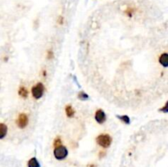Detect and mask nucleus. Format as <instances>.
Masks as SVG:
<instances>
[{"instance_id":"nucleus-1","label":"nucleus","mask_w":168,"mask_h":167,"mask_svg":"<svg viewBox=\"0 0 168 167\" xmlns=\"http://www.w3.org/2000/svg\"><path fill=\"white\" fill-rule=\"evenodd\" d=\"M96 142L100 147L108 148L112 143V138L109 134H100L96 138Z\"/></svg>"},{"instance_id":"nucleus-2","label":"nucleus","mask_w":168,"mask_h":167,"mask_svg":"<svg viewBox=\"0 0 168 167\" xmlns=\"http://www.w3.org/2000/svg\"><path fill=\"white\" fill-rule=\"evenodd\" d=\"M53 155H54L55 158L57 160H63L68 155V151L67 149V147L62 146V145H59L55 147L54 151H53Z\"/></svg>"},{"instance_id":"nucleus-3","label":"nucleus","mask_w":168,"mask_h":167,"mask_svg":"<svg viewBox=\"0 0 168 167\" xmlns=\"http://www.w3.org/2000/svg\"><path fill=\"white\" fill-rule=\"evenodd\" d=\"M44 92H45V86L43 85L42 83H38L37 84H35L31 89L32 96L35 99H40L43 96Z\"/></svg>"},{"instance_id":"nucleus-4","label":"nucleus","mask_w":168,"mask_h":167,"mask_svg":"<svg viewBox=\"0 0 168 167\" xmlns=\"http://www.w3.org/2000/svg\"><path fill=\"white\" fill-rule=\"evenodd\" d=\"M28 122H29V118L25 113L20 114L17 120H16V125L20 129H24L28 125Z\"/></svg>"},{"instance_id":"nucleus-5","label":"nucleus","mask_w":168,"mask_h":167,"mask_svg":"<svg viewBox=\"0 0 168 167\" xmlns=\"http://www.w3.org/2000/svg\"><path fill=\"white\" fill-rule=\"evenodd\" d=\"M94 118H95L96 121L99 123V124H103L106 120V114H105V112H104L103 110L99 109L95 113Z\"/></svg>"},{"instance_id":"nucleus-6","label":"nucleus","mask_w":168,"mask_h":167,"mask_svg":"<svg viewBox=\"0 0 168 167\" xmlns=\"http://www.w3.org/2000/svg\"><path fill=\"white\" fill-rule=\"evenodd\" d=\"M159 62L163 65L164 67L168 66V54L163 53L159 57Z\"/></svg>"},{"instance_id":"nucleus-7","label":"nucleus","mask_w":168,"mask_h":167,"mask_svg":"<svg viewBox=\"0 0 168 167\" xmlns=\"http://www.w3.org/2000/svg\"><path fill=\"white\" fill-rule=\"evenodd\" d=\"M8 133V127L5 124L0 123V139L3 138L7 135Z\"/></svg>"},{"instance_id":"nucleus-8","label":"nucleus","mask_w":168,"mask_h":167,"mask_svg":"<svg viewBox=\"0 0 168 167\" xmlns=\"http://www.w3.org/2000/svg\"><path fill=\"white\" fill-rule=\"evenodd\" d=\"M65 112H66V114L68 117H73L75 115V111L73 107L71 106V105H67L66 108H65Z\"/></svg>"},{"instance_id":"nucleus-9","label":"nucleus","mask_w":168,"mask_h":167,"mask_svg":"<svg viewBox=\"0 0 168 167\" xmlns=\"http://www.w3.org/2000/svg\"><path fill=\"white\" fill-rule=\"evenodd\" d=\"M27 165H28V167H40V162H38V160L35 157H33L30 160H29Z\"/></svg>"},{"instance_id":"nucleus-10","label":"nucleus","mask_w":168,"mask_h":167,"mask_svg":"<svg viewBox=\"0 0 168 167\" xmlns=\"http://www.w3.org/2000/svg\"><path fill=\"white\" fill-rule=\"evenodd\" d=\"M18 93H19V95H20L21 98H26L28 97V90H27L25 87H21V88H19Z\"/></svg>"},{"instance_id":"nucleus-11","label":"nucleus","mask_w":168,"mask_h":167,"mask_svg":"<svg viewBox=\"0 0 168 167\" xmlns=\"http://www.w3.org/2000/svg\"><path fill=\"white\" fill-rule=\"evenodd\" d=\"M78 98L80 100H82V101H86V100H88L89 99V95L88 94H86V93H84V92H80L79 94H78Z\"/></svg>"},{"instance_id":"nucleus-12","label":"nucleus","mask_w":168,"mask_h":167,"mask_svg":"<svg viewBox=\"0 0 168 167\" xmlns=\"http://www.w3.org/2000/svg\"><path fill=\"white\" fill-rule=\"evenodd\" d=\"M117 117L121 120H122L125 124H126V125H128L130 122V118H129L128 116H117Z\"/></svg>"},{"instance_id":"nucleus-13","label":"nucleus","mask_w":168,"mask_h":167,"mask_svg":"<svg viewBox=\"0 0 168 167\" xmlns=\"http://www.w3.org/2000/svg\"><path fill=\"white\" fill-rule=\"evenodd\" d=\"M61 142H62V141H61V138H60V137L56 138L54 140V142H53V145H54L55 147L59 146V145H61Z\"/></svg>"},{"instance_id":"nucleus-14","label":"nucleus","mask_w":168,"mask_h":167,"mask_svg":"<svg viewBox=\"0 0 168 167\" xmlns=\"http://www.w3.org/2000/svg\"><path fill=\"white\" fill-rule=\"evenodd\" d=\"M47 57H48V59H52L53 57V51H51V50L48 51V55H47Z\"/></svg>"},{"instance_id":"nucleus-15","label":"nucleus","mask_w":168,"mask_h":167,"mask_svg":"<svg viewBox=\"0 0 168 167\" xmlns=\"http://www.w3.org/2000/svg\"><path fill=\"white\" fill-rule=\"evenodd\" d=\"M161 111L162 112H165V113H167L168 112V107H167V103H166V105H165V107L163 108H162L161 109Z\"/></svg>"},{"instance_id":"nucleus-16","label":"nucleus","mask_w":168,"mask_h":167,"mask_svg":"<svg viewBox=\"0 0 168 167\" xmlns=\"http://www.w3.org/2000/svg\"><path fill=\"white\" fill-rule=\"evenodd\" d=\"M88 167H97V166H96V165H94V164H91V165H89Z\"/></svg>"}]
</instances>
